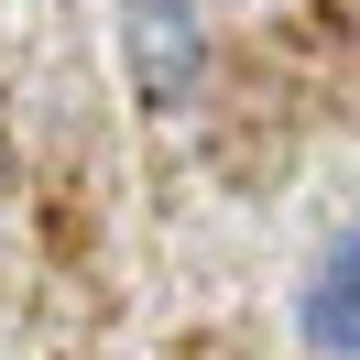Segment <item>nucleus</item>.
<instances>
[{
  "label": "nucleus",
  "instance_id": "nucleus-1",
  "mask_svg": "<svg viewBox=\"0 0 360 360\" xmlns=\"http://www.w3.org/2000/svg\"><path fill=\"white\" fill-rule=\"evenodd\" d=\"M120 55H131L142 110H186V98H197V77H207V11H197V0H131Z\"/></svg>",
  "mask_w": 360,
  "mask_h": 360
},
{
  "label": "nucleus",
  "instance_id": "nucleus-2",
  "mask_svg": "<svg viewBox=\"0 0 360 360\" xmlns=\"http://www.w3.org/2000/svg\"><path fill=\"white\" fill-rule=\"evenodd\" d=\"M295 328H306L316 360H360V229H338V240L316 251L306 295H295Z\"/></svg>",
  "mask_w": 360,
  "mask_h": 360
}]
</instances>
